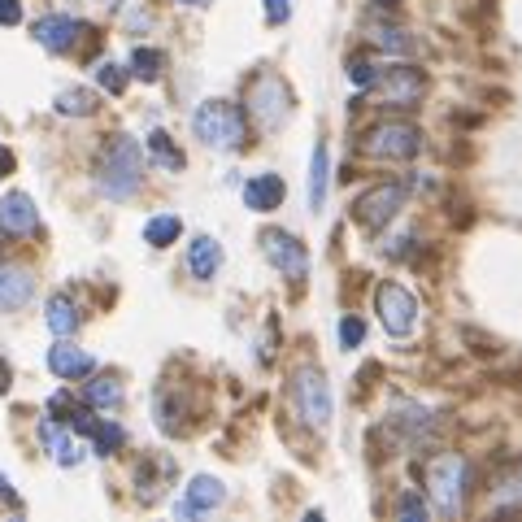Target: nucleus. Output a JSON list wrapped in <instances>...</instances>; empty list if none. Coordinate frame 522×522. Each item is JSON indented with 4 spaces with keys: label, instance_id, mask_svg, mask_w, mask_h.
I'll list each match as a JSON object with an SVG mask.
<instances>
[{
    "label": "nucleus",
    "instance_id": "nucleus-35",
    "mask_svg": "<svg viewBox=\"0 0 522 522\" xmlns=\"http://www.w3.org/2000/svg\"><path fill=\"white\" fill-rule=\"evenodd\" d=\"M288 18H292L288 0H266V22H275V27H279V22H288Z\"/></svg>",
    "mask_w": 522,
    "mask_h": 522
},
{
    "label": "nucleus",
    "instance_id": "nucleus-12",
    "mask_svg": "<svg viewBox=\"0 0 522 522\" xmlns=\"http://www.w3.org/2000/svg\"><path fill=\"white\" fill-rule=\"evenodd\" d=\"M83 31H87L83 22H74V18H66V14H48V18L35 22V40H40L48 53H70V48L79 44Z\"/></svg>",
    "mask_w": 522,
    "mask_h": 522
},
{
    "label": "nucleus",
    "instance_id": "nucleus-14",
    "mask_svg": "<svg viewBox=\"0 0 522 522\" xmlns=\"http://www.w3.org/2000/svg\"><path fill=\"white\" fill-rule=\"evenodd\" d=\"M283 196H288V188H283L279 174H257V179L244 183V205L257 209V214H270V209H279Z\"/></svg>",
    "mask_w": 522,
    "mask_h": 522
},
{
    "label": "nucleus",
    "instance_id": "nucleus-30",
    "mask_svg": "<svg viewBox=\"0 0 522 522\" xmlns=\"http://www.w3.org/2000/svg\"><path fill=\"white\" fill-rule=\"evenodd\" d=\"M379 66H375V61H366V57H353V61H348V83H353V87H375L379 83Z\"/></svg>",
    "mask_w": 522,
    "mask_h": 522
},
{
    "label": "nucleus",
    "instance_id": "nucleus-21",
    "mask_svg": "<svg viewBox=\"0 0 522 522\" xmlns=\"http://www.w3.org/2000/svg\"><path fill=\"white\" fill-rule=\"evenodd\" d=\"M388 427L401 435V440H422V435L431 431V414L422 405H401L396 414L388 418Z\"/></svg>",
    "mask_w": 522,
    "mask_h": 522
},
{
    "label": "nucleus",
    "instance_id": "nucleus-16",
    "mask_svg": "<svg viewBox=\"0 0 522 522\" xmlns=\"http://www.w3.org/2000/svg\"><path fill=\"white\" fill-rule=\"evenodd\" d=\"M40 440L48 444V449H53V457H57L61 466H79L83 457H87V449H83L79 440H74V431H70V427L61 431L57 422H40Z\"/></svg>",
    "mask_w": 522,
    "mask_h": 522
},
{
    "label": "nucleus",
    "instance_id": "nucleus-37",
    "mask_svg": "<svg viewBox=\"0 0 522 522\" xmlns=\"http://www.w3.org/2000/svg\"><path fill=\"white\" fill-rule=\"evenodd\" d=\"M9 170H14V153H9V148L5 144H0V179H5V174Z\"/></svg>",
    "mask_w": 522,
    "mask_h": 522
},
{
    "label": "nucleus",
    "instance_id": "nucleus-7",
    "mask_svg": "<svg viewBox=\"0 0 522 522\" xmlns=\"http://www.w3.org/2000/svg\"><path fill=\"white\" fill-rule=\"evenodd\" d=\"M401 205H405V183H379V188L357 196L353 218L362 222L366 231H383L396 214H401Z\"/></svg>",
    "mask_w": 522,
    "mask_h": 522
},
{
    "label": "nucleus",
    "instance_id": "nucleus-29",
    "mask_svg": "<svg viewBox=\"0 0 522 522\" xmlns=\"http://www.w3.org/2000/svg\"><path fill=\"white\" fill-rule=\"evenodd\" d=\"M379 48H388V53H414V40H409L405 31H396V27H375V35H370Z\"/></svg>",
    "mask_w": 522,
    "mask_h": 522
},
{
    "label": "nucleus",
    "instance_id": "nucleus-6",
    "mask_svg": "<svg viewBox=\"0 0 522 522\" xmlns=\"http://www.w3.org/2000/svg\"><path fill=\"white\" fill-rule=\"evenodd\" d=\"M362 148L370 157H383V161H409V157H418V148H422V131L409 127V122H379V127L366 131Z\"/></svg>",
    "mask_w": 522,
    "mask_h": 522
},
{
    "label": "nucleus",
    "instance_id": "nucleus-3",
    "mask_svg": "<svg viewBox=\"0 0 522 522\" xmlns=\"http://www.w3.org/2000/svg\"><path fill=\"white\" fill-rule=\"evenodd\" d=\"M248 114L257 118L261 131H279L292 114V92L279 74H257L253 87H248Z\"/></svg>",
    "mask_w": 522,
    "mask_h": 522
},
{
    "label": "nucleus",
    "instance_id": "nucleus-23",
    "mask_svg": "<svg viewBox=\"0 0 522 522\" xmlns=\"http://www.w3.org/2000/svg\"><path fill=\"white\" fill-rule=\"evenodd\" d=\"M322 201H327V144H318L309 161V209H322Z\"/></svg>",
    "mask_w": 522,
    "mask_h": 522
},
{
    "label": "nucleus",
    "instance_id": "nucleus-19",
    "mask_svg": "<svg viewBox=\"0 0 522 522\" xmlns=\"http://www.w3.org/2000/svg\"><path fill=\"white\" fill-rule=\"evenodd\" d=\"M48 366H53L57 379H79V375H92V357L83 353V348H70V344H57L53 353H48Z\"/></svg>",
    "mask_w": 522,
    "mask_h": 522
},
{
    "label": "nucleus",
    "instance_id": "nucleus-39",
    "mask_svg": "<svg viewBox=\"0 0 522 522\" xmlns=\"http://www.w3.org/2000/svg\"><path fill=\"white\" fill-rule=\"evenodd\" d=\"M183 5H209V0H183Z\"/></svg>",
    "mask_w": 522,
    "mask_h": 522
},
{
    "label": "nucleus",
    "instance_id": "nucleus-25",
    "mask_svg": "<svg viewBox=\"0 0 522 522\" xmlns=\"http://www.w3.org/2000/svg\"><path fill=\"white\" fill-rule=\"evenodd\" d=\"M161 66H166V57H161L157 48H135V57H131V74H135V79L153 83V79H161Z\"/></svg>",
    "mask_w": 522,
    "mask_h": 522
},
{
    "label": "nucleus",
    "instance_id": "nucleus-32",
    "mask_svg": "<svg viewBox=\"0 0 522 522\" xmlns=\"http://www.w3.org/2000/svg\"><path fill=\"white\" fill-rule=\"evenodd\" d=\"M362 340H366V322L348 314V318L340 322V344H344V348H357V344H362Z\"/></svg>",
    "mask_w": 522,
    "mask_h": 522
},
{
    "label": "nucleus",
    "instance_id": "nucleus-13",
    "mask_svg": "<svg viewBox=\"0 0 522 522\" xmlns=\"http://www.w3.org/2000/svg\"><path fill=\"white\" fill-rule=\"evenodd\" d=\"M35 227H40V209H35V201L27 192H9L5 201H0V231L31 235Z\"/></svg>",
    "mask_w": 522,
    "mask_h": 522
},
{
    "label": "nucleus",
    "instance_id": "nucleus-34",
    "mask_svg": "<svg viewBox=\"0 0 522 522\" xmlns=\"http://www.w3.org/2000/svg\"><path fill=\"white\" fill-rule=\"evenodd\" d=\"M396 514H401V518H427L431 509H427V501H422V496H414V492H405L401 501H396Z\"/></svg>",
    "mask_w": 522,
    "mask_h": 522
},
{
    "label": "nucleus",
    "instance_id": "nucleus-10",
    "mask_svg": "<svg viewBox=\"0 0 522 522\" xmlns=\"http://www.w3.org/2000/svg\"><path fill=\"white\" fill-rule=\"evenodd\" d=\"M261 248H266L270 266H275L283 279H292V283H305L309 279V253H305V244L296 240V235L266 231V235H261Z\"/></svg>",
    "mask_w": 522,
    "mask_h": 522
},
{
    "label": "nucleus",
    "instance_id": "nucleus-36",
    "mask_svg": "<svg viewBox=\"0 0 522 522\" xmlns=\"http://www.w3.org/2000/svg\"><path fill=\"white\" fill-rule=\"evenodd\" d=\"M0 22H5V27H18L22 22V0H0Z\"/></svg>",
    "mask_w": 522,
    "mask_h": 522
},
{
    "label": "nucleus",
    "instance_id": "nucleus-15",
    "mask_svg": "<svg viewBox=\"0 0 522 522\" xmlns=\"http://www.w3.org/2000/svg\"><path fill=\"white\" fill-rule=\"evenodd\" d=\"M31 296H35V279L27 275V270L0 261V314H5V309H22Z\"/></svg>",
    "mask_w": 522,
    "mask_h": 522
},
{
    "label": "nucleus",
    "instance_id": "nucleus-9",
    "mask_svg": "<svg viewBox=\"0 0 522 522\" xmlns=\"http://www.w3.org/2000/svg\"><path fill=\"white\" fill-rule=\"evenodd\" d=\"M370 92L388 109H414L422 101V92H427V79H422V70H414V66H392L379 74V83L370 87Z\"/></svg>",
    "mask_w": 522,
    "mask_h": 522
},
{
    "label": "nucleus",
    "instance_id": "nucleus-5",
    "mask_svg": "<svg viewBox=\"0 0 522 522\" xmlns=\"http://www.w3.org/2000/svg\"><path fill=\"white\" fill-rule=\"evenodd\" d=\"M292 405L314 431L327 427L331 422V388H327V379H322V370H314V366L296 370L292 375Z\"/></svg>",
    "mask_w": 522,
    "mask_h": 522
},
{
    "label": "nucleus",
    "instance_id": "nucleus-18",
    "mask_svg": "<svg viewBox=\"0 0 522 522\" xmlns=\"http://www.w3.org/2000/svg\"><path fill=\"white\" fill-rule=\"evenodd\" d=\"M488 496L496 509H522V462H509L501 475L492 479Z\"/></svg>",
    "mask_w": 522,
    "mask_h": 522
},
{
    "label": "nucleus",
    "instance_id": "nucleus-38",
    "mask_svg": "<svg viewBox=\"0 0 522 522\" xmlns=\"http://www.w3.org/2000/svg\"><path fill=\"white\" fill-rule=\"evenodd\" d=\"M0 505H14V488H9L5 475H0Z\"/></svg>",
    "mask_w": 522,
    "mask_h": 522
},
{
    "label": "nucleus",
    "instance_id": "nucleus-20",
    "mask_svg": "<svg viewBox=\"0 0 522 522\" xmlns=\"http://www.w3.org/2000/svg\"><path fill=\"white\" fill-rule=\"evenodd\" d=\"M188 266H192L196 279H214L218 266H222V248H218V240H209V235H196L192 248H188Z\"/></svg>",
    "mask_w": 522,
    "mask_h": 522
},
{
    "label": "nucleus",
    "instance_id": "nucleus-22",
    "mask_svg": "<svg viewBox=\"0 0 522 522\" xmlns=\"http://www.w3.org/2000/svg\"><path fill=\"white\" fill-rule=\"evenodd\" d=\"M179 231H183V222L174 218V214H157V218H148V222H144V244L166 248V244L179 240Z\"/></svg>",
    "mask_w": 522,
    "mask_h": 522
},
{
    "label": "nucleus",
    "instance_id": "nucleus-28",
    "mask_svg": "<svg viewBox=\"0 0 522 522\" xmlns=\"http://www.w3.org/2000/svg\"><path fill=\"white\" fill-rule=\"evenodd\" d=\"M87 405L92 409H114V405H122V388L118 383H109V379L87 383Z\"/></svg>",
    "mask_w": 522,
    "mask_h": 522
},
{
    "label": "nucleus",
    "instance_id": "nucleus-8",
    "mask_svg": "<svg viewBox=\"0 0 522 522\" xmlns=\"http://www.w3.org/2000/svg\"><path fill=\"white\" fill-rule=\"evenodd\" d=\"M375 309H379V322L388 335H409L418 327V301L401 283H383L375 292Z\"/></svg>",
    "mask_w": 522,
    "mask_h": 522
},
{
    "label": "nucleus",
    "instance_id": "nucleus-33",
    "mask_svg": "<svg viewBox=\"0 0 522 522\" xmlns=\"http://www.w3.org/2000/svg\"><path fill=\"white\" fill-rule=\"evenodd\" d=\"M96 79H101V87H105V92H114V96L122 92V87H127V74H122L114 61H105V66L96 70Z\"/></svg>",
    "mask_w": 522,
    "mask_h": 522
},
{
    "label": "nucleus",
    "instance_id": "nucleus-17",
    "mask_svg": "<svg viewBox=\"0 0 522 522\" xmlns=\"http://www.w3.org/2000/svg\"><path fill=\"white\" fill-rule=\"evenodd\" d=\"M48 414H53L61 427H70V431H79V435H96V418H92V409L87 405H74L66 392H57L53 401H48Z\"/></svg>",
    "mask_w": 522,
    "mask_h": 522
},
{
    "label": "nucleus",
    "instance_id": "nucleus-27",
    "mask_svg": "<svg viewBox=\"0 0 522 522\" xmlns=\"http://www.w3.org/2000/svg\"><path fill=\"white\" fill-rule=\"evenodd\" d=\"M148 153H153L166 170H183V153L170 144V135H166V131H153V135H148Z\"/></svg>",
    "mask_w": 522,
    "mask_h": 522
},
{
    "label": "nucleus",
    "instance_id": "nucleus-4",
    "mask_svg": "<svg viewBox=\"0 0 522 522\" xmlns=\"http://www.w3.org/2000/svg\"><path fill=\"white\" fill-rule=\"evenodd\" d=\"M466 462L457 453H440L435 462L427 466V492H431V501L435 509H444V514H457V505H462V496H466Z\"/></svg>",
    "mask_w": 522,
    "mask_h": 522
},
{
    "label": "nucleus",
    "instance_id": "nucleus-26",
    "mask_svg": "<svg viewBox=\"0 0 522 522\" xmlns=\"http://www.w3.org/2000/svg\"><path fill=\"white\" fill-rule=\"evenodd\" d=\"M57 109L66 118H87L96 109V96L92 92H83V87H70V92H61L57 96Z\"/></svg>",
    "mask_w": 522,
    "mask_h": 522
},
{
    "label": "nucleus",
    "instance_id": "nucleus-2",
    "mask_svg": "<svg viewBox=\"0 0 522 522\" xmlns=\"http://www.w3.org/2000/svg\"><path fill=\"white\" fill-rule=\"evenodd\" d=\"M192 131H196V140H201V144L231 153V148L244 144L248 122H244V109L240 105H231V101H205L192 114Z\"/></svg>",
    "mask_w": 522,
    "mask_h": 522
},
{
    "label": "nucleus",
    "instance_id": "nucleus-24",
    "mask_svg": "<svg viewBox=\"0 0 522 522\" xmlns=\"http://www.w3.org/2000/svg\"><path fill=\"white\" fill-rule=\"evenodd\" d=\"M48 327H53V335H74L79 309L70 305V296H53V301H48Z\"/></svg>",
    "mask_w": 522,
    "mask_h": 522
},
{
    "label": "nucleus",
    "instance_id": "nucleus-31",
    "mask_svg": "<svg viewBox=\"0 0 522 522\" xmlns=\"http://www.w3.org/2000/svg\"><path fill=\"white\" fill-rule=\"evenodd\" d=\"M122 440H127V431H122L118 422H109V427H96V453H101V457L118 453V449H122Z\"/></svg>",
    "mask_w": 522,
    "mask_h": 522
},
{
    "label": "nucleus",
    "instance_id": "nucleus-11",
    "mask_svg": "<svg viewBox=\"0 0 522 522\" xmlns=\"http://www.w3.org/2000/svg\"><path fill=\"white\" fill-rule=\"evenodd\" d=\"M227 501V488L214 479V475H196L188 483V492H183V501L174 505V514L179 518H196V514H209V509H218Z\"/></svg>",
    "mask_w": 522,
    "mask_h": 522
},
{
    "label": "nucleus",
    "instance_id": "nucleus-1",
    "mask_svg": "<svg viewBox=\"0 0 522 522\" xmlns=\"http://www.w3.org/2000/svg\"><path fill=\"white\" fill-rule=\"evenodd\" d=\"M144 179V157L140 144L127 140V135H114V144L101 153V166H96V188H101L109 201H127V196L140 188Z\"/></svg>",
    "mask_w": 522,
    "mask_h": 522
}]
</instances>
